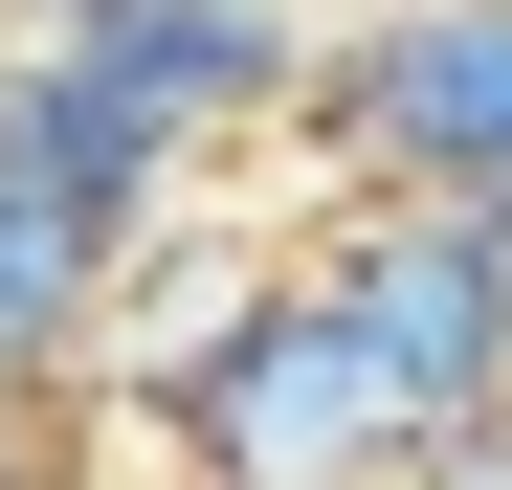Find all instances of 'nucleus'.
<instances>
[{
  "instance_id": "nucleus-11",
  "label": "nucleus",
  "mask_w": 512,
  "mask_h": 490,
  "mask_svg": "<svg viewBox=\"0 0 512 490\" xmlns=\"http://www.w3.org/2000/svg\"><path fill=\"white\" fill-rule=\"evenodd\" d=\"M468 223H490V245H512V201H468Z\"/></svg>"
},
{
  "instance_id": "nucleus-8",
  "label": "nucleus",
  "mask_w": 512,
  "mask_h": 490,
  "mask_svg": "<svg viewBox=\"0 0 512 490\" xmlns=\"http://www.w3.org/2000/svg\"><path fill=\"white\" fill-rule=\"evenodd\" d=\"M312 23H401V0H312Z\"/></svg>"
},
{
  "instance_id": "nucleus-10",
  "label": "nucleus",
  "mask_w": 512,
  "mask_h": 490,
  "mask_svg": "<svg viewBox=\"0 0 512 490\" xmlns=\"http://www.w3.org/2000/svg\"><path fill=\"white\" fill-rule=\"evenodd\" d=\"M468 468H512V424H490V446H468Z\"/></svg>"
},
{
  "instance_id": "nucleus-6",
  "label": "nucleus",
  "mask_w": 512,
  "mask_h": 490,
  "mask_svg": "<svg viewBox=\"0 0 512 490\" xmlns=\"http://www.w3.org/2000/svg\"><path fill=\"white\" fill-rule=\"evenodd\" d=\"M67 335H112V223L0 201V379H23V357H67Z\"/></svg>"
},
{
  "instance_id": "nucleus-9",
  "label": "nucleus",
  "mask_w": 512,
  "mask_h": 490,
  "mask_svg": "<svg viewBox=\"0 0 512 490\" xmlns=\"http://www.w3.org/2000/svg\"><path fill=\"white\" fill-rule=\"evenodd\" d=\"M45 23H112V0H45Z\"/></svg>"
},
{
  "instance_id": "nucleus-1",
  "label": "nucleus",
  "mask_w": 512,
  "mask_h": 490,
  "mask_svg": "<svg viewBox=\"0 0 512 490\" xmlns=\"http://www.w3.org/2000/svg\"><path fill=\"white\" fill-rule=\"evenodd\" d=\"M156 424H179L201 490H401V424H379V379H357V335H334L312 268L201 290L179 357H156Z\"/></svg>"
},
{
  "instance_id": "nucleus-2",
  "label": "nucleus",
  "mask_w": 512,
  "mask_h": 490,
  "mask_svg": "<svg viewBox=\"0 0 512 490\" xmlns=\"http://www.w3.org/2000/svg\"><path fill=\"white\" fill-rule=\"evenodd\" d=\"M312 290H334V335H357L401 468H468L512 424V245L468 201H357V223L312 245Z\"/></svg>"
},
{
  "instance_id": "nucleus-4",
  "label": "nucleus",
  "mask_w": 512,
  "mask_h": 490,
  "mask_svg": "<svg viewBox=\"0 0 512 490\" xmlns=\"http://www.w3.org/2000/svg\"><path fill=\"white\" fill-rule=\"evenodd\" d=\"M45 45H90V90L134 112V134H245V112H312V67H334V23L312 0H112V23H45Z\"/></svg>"
},
{
  "instance_id": "nucleus-7",
  "label": "nucleus",
  "mask_w": 512,
  "mask_h": 490,
  "mask_svg": "<svg viewBox=\"0 0 512 490\" xmlns=\"http://www.w3.org/2000/svg\"><path fill=\"white\" fill-rule=\"evenodd\" d=\"M401 490H512V468H401Z\"/></svg>"
},
{
  "instance_id": "nucleus-5",
  "label": "nucleus",
  "mask_w": 512,
  "mask_h": 490,
  "mask_svg": "<svg viewBox=\"0 0 512 490\" xmlns=\"http://www.w3.org/2000/svg\"><path fill=\"white\" fill-rule=\"evenodd\" d=\"M0 201H67V223H156V201H179V134H134L112 90H90V45H0Z\"/></svg>"
},
{
  "instance_id": "nucleus-3",
  "label": "nucleus",
  "mask_w": 512,
  "mask_h": 490,
  "mask_svg": "<svg viewBox=\"0 0 512 490\" xmlns=\"http://www.w3.org/2000/svg\"><path fill=\"white\" fill-rule=\"evenodd\" d=\"M312 134L357 156L379 201H512V0H401V23H334Z\"/></svg>"
}]
</instances>
